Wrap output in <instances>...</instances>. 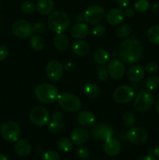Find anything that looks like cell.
<instances>
[{
	"mask_svg": "<svg viewBox=\"0 0 159 160\" xmlns=\"http://www.w3.org/2000/svg\"><path fill=\"white\" fill-rule=\"evenodd\" d=\"M127 76L132 82H138L141 81L144 77V69L142 66L136 64L129 69L127 72Z\"/></svg>",
	"mask_w": 159,
	"mask_h": 160,
	"instance_id": "d6986e66",
	"label": "cell"
},
{
	"mask_svg": "<svg viewBox=\"0 0 159 160\" xmlns=\"http://www.w3.org/2000/svg\"><path fill=\"white\" fill-rule=\"evenodd\" d=\"M77 121L84 127L91 126L95 122V116L93 112L88 110L81 111L77 116Z\"/></svg>",
	"mask_w": 159,
	"mask_h": 160,
	"instance_id": "44dd1931",
	"label": "cell"
},
{
	"mask_svg": "<svg viewBox=\"0 0 159 160\" xmlns=\"http://www.w3.org/2000/svg\"><path fill=\"white\" fill-rule=\"evenodd\" d=\"M34 95L41 102L49 104L56 101L59 96L58 89L54 85L48 83H43L34 89Z\"/></svg>",
	"mask_w": 159,
	"mask_h": 160,
	"instance_id": "3957f363",
	"label": "cell"
},
{
	"mask_svg": "<svg viewBox=\"0 0 159 160\" xmlns=\"http://www.w3.org/2000/svg\"><path fill=\"white\" fill-rule=\"evenodd\" d=\"M58 103L64 110L69 112H76L81 107V102L76 95L70 93H62L58 96Z\"/></svg>",
	"mask_w": 159,
	"mask_h": 160,
	"instance_id": "277c9868",
	"label": "cell"
},
{
	"mask_svg": "<svg viewBox=\"0 0 159 160\" xmlns=\"http://www.w3.org/2000/svg\"><path fill=\"white\" fill-rule=\"evenodd\" d=\"M9 56V50L5 45H0V61H3Z\"/></svg>",
	"mask_w": 159,
	"mask_h": 160,
	"instance_id": "b9f144b4",
	"label": "cell"
},
{
	"mask_svg": "<svg viewBox=\"0 0 159 160\" xmlns=\"http://www.w3.org/2000/svg\"><path fill=\"white\" fill-rule=\"evenodd\" d=\"M155 109H156V112H157V114H158V115H159V98H158V99H157V101L156 102Z\"/></svg>",
	"mask_w": 159,
	"mask_h": 160,
	"instance_id": "816d5d0a",
	"label": "cell"
},
{
	"mask_svg": "<svg viewBox=\"0 0 159 160\" xmlns=\"http://www.w3.org/2000/svg\"><path fill=\"white\" fill-rule=\"evenodd\" d=\"M70 19L68 14L62 10H57L51 12L48 19L49 29L55 34H62L69 28Z\"/></svg>",
	"mask_w": 159,
	"mask_h": 160,
	"instance_id": "7a4b0ae2",
	"label": "cell"
},
{
	"mask_svg": "<svg viewBox=\"0 0 159 160\" xmlns=\"http://www.w3.org/2000/svg\"><path fill=\"white\" fill-rule=\"evenodd\" d=\"M72 37L76 39L85 38L89 34V28L86 23H77L70 30Z\"/></svg>",
	"mask_w": 159,
	"mask_h": 160,
	"instance_id": "ac0fdd59",
	"label": "cell"
},
{
	"mask_svg": "<svg viewBox=\"0 0 159 160\" xmlns=\"http://www.w3.org/2000/svg\"><path fill=\"white\" fill-rule=\"evenodd\" d=\"M116 2L118 6H120L121 8H125L129 4L130 0H116Z\"/></svg>",
	"mask_w": 159,
	"mask_h": 160,
	"instance_id": "ee69618b",
	"label": "cell"
},
{
	"mask_svg": "<svg viewBox=\"0 0 159 160\" xmlns=\"http://www.w3.org/2000/svg\"><path fill=\"white\" fill-rule=\"evenodd\" d=\"M131 28L129 25L126 24H121L117 28L116 31H115V34H116L117 37L121 38H124L128 37L130 34Z\"/></svg>",
	"mask_w": 159,
	"mask_h": 160,
	"instance_id": "1f68e13d",
	"label": "cell"
},
{
	"mask_svg": "<svg viewBox=\"0 0 159 160\" xmlns=\"http://www.w3.org/2000/svg\"><path fill=\"white\" fill-rule=\"evenodd\" d=\"M92 137L98 141H105L114 135V131L112 127L106 123H95L90 129Z\"/></svg>",
	"mask_w": 159,
	"mask_h": 160,
	"instance_id": "52a82bcc",
	"label": "cell"
},
{
	"mask_svg": "<svg viewBox=\"0 0 159 160\" xmlns=\"http://www.w3.org/2000/svg\"><path fill=\"white\" fill-rule=\"evenodd\" d=\"M134 13H135V11L132 8H127L124 12V15H126L128 17H132L134 15Z\"/></svg>",
	"mask_w": 159,
	"mask_h": 160,
	"instance_id": "f6af8a7d",
	"label": "cell"
},
{
	"mask_svg": "<svg viewBox=\"0 0 159 160\" xmlns=\"http://www.w3.org/2000/svg\"><path fill=\"white\" fill-rule=\"evenodd\" d=\"M72 51L78 56H85L90 52V45L84 41H76L72 45Z\"/></svg>",
	"mask_w": 159,
	"mask_h": 160,
	"instance_id": "7402d4cb",
	"label": "cell"
},
{
	"mask_svg": "<svg viewBox=\"0 0 159 160\" xmlns=\"http://www.w3.org/2000/svg\"><path fill=\"white\" fill-rule=\"evenodd\" d=\"M107 70L111 78L118 80L124 76L126 68L123 61L115 59L108 62Z\"/></svg>",
	"mask_w": 159,
	"mask_h": 160,
	"instance_id": "5bb4252c",
	"label": "cell"
},
{
	"mask_svg": "<svg viewBox=\"0 0 159 160\" xmlns=\"http://www.w3.org/2000/svg\"><path fill=\"white\" fill-rule=\"evenodd\" d=\"M12 32L20 38H26L33 33V27L24 20H19L12 24Z\"/></svg>",
	"mask_w": 159,
	"mask_h": 160,
	"instance_id": "4fadbf2b",
	"label": "cell"
},
{
	"mask_svg": "<svg viewBox=\"0 0 159 160\" xmlns=\"http://www.w3.org/2000/svg\"><path fill=\"white\" fill-rule=\"evenodd\" d=\"M104 151L108 156H115L121 151V144L117 139L114 138H109L104 141Z\"/></svg>",
	"mask_w": 159,
	"mask_h": 160,
	"instance_id": "9a60e30c",
	"label": "cell"
},
{
	"mask_svg": "<svg viewBox=\"0 0 159 160\" xmlns=\"http://www.w3.org/2000/svg\"><path fill=\"white\" fill-rule=\"evenodd\" d=\"M154 103V97L148 91L142 90L138 92L134 100V108L139 112H146L151 109Z\"/></svg>",
	"mask_w": 159,
	"mask_h": 160,
	"instance_id": "8992f818",
	"label": "cell"
},
{
	"mask_svg": "<svg viewBox=\"0 0 159 160\" xmlns=\"http://www.w3.org/2000/svg\"><path fill=\"white\" fill-rule=\"evenodd\" d=\"M145 86L148 90H154L159 87V77L157 75H152L147 78Z\"/></svg>",
	"mask_w": 159,
	"mask_h": 160,
	"instance_id": "f546056e",
	"label": "cell"
},
{
	"mask_svg": "<svg viewBox=\"0 0 159 160\" xmlns=\"http://www.w3.org/2000/svg\"><path fill=\"white\" fill-rule=\"evenodd\" d=\"M53 44H54L55 48L59 51H65L68 48L70 42L69 39L65 34H58L53 40Z\"/></svg>",
	"mask_w": 159,
	"mask_h": 160,
	"instance_id": "cb8c5ba5",
	"label": "cell"
},
{
	"mask_svg": "<svg viewBox=\"0 0 159 160\" xmlns=\"http://www.w3.org/2000/svg\"><path fill=\"white\" fill-rule=\"evenodd\" d=\"M15 152L20 156H27L31 152V145L26 139H20L16 142Z\"/></svg>",
	"mask_w": 159,
	"mask_h": 160,
	"instance_id": "ffe728a7",
	"label": "cell"
},
{
	"mask_svg": "<svg viewBox=\"0 0 159 160\" xmlns=\"http://www.w3.org/2000/svg\"><path fill=\"white\" fill-rule=\"evenodd\" d=\"M30 44L31 48L35 51H41L45 47V41L41 36L35 34L31 36L30 38Z\"/></svg>",
	"mask_w": 159,
	"mask_h": 160,
	"instance_id": "4316f807",
	"label": "cell"
},
{
	"mask_svg": "<svg viewBox=\"0 0 159 160\" xmlns=\"http://www.w3.org/2000/svg\"><path fill=\"white\" fill-rule=\"evenodd\" d=\"M48 130L52 134H60L64 130V125L61 121L52 120L48 124Z\"/></svg>",
	"mask_w": 159,
	"mask_h": 160,
	"instance_id": "4dcf8cb0",
	"label": "cell"
},
{
	"mask_svg": "<svg viewBox=\"0 0 159 160\" xmlns=\"http://www.w3.org/2000/svg\"><path fill=\"white\" fill-rule=\"evenodd\" d=\"M54 5L53 0H38L36 5V9L39 13L42 15H48L53 10Z\"/></svg>",
	"mask_w": 159,
	"mask_h": 160,
	"instance_id": "603a6c76",
	"label": "cell"
},
{
	"mask_svg": "<svg viewBox=\"0 0 159 160\" xmlns=\"http://www.w3.org/2000/svg\"><path fill=\"white\" fill-rule=\"evenodd\" d=\"M30 120L36 126L42 127L49 122V113L48 110L41 106H36L31 110L29 114Z\"/></svg>",
	"mask_w": 159,
	"mask_h": 160,
	"instance_id": "ba28073f",
	"label": "cell"
},
{
	"mask_svg": "<svg viewBox=\"0 0 159 160\" xmlns=\"http://www.w3.org/2000/svg\"><path fill=\"white\" fill-rule=\"evenodd\" d=\"M42 160H60V156L55 151H48L43 155Z\"/></svg>",
	"mask_w": 159,
	"mask_h": 160,
	"instance_id": "74e56055",
	"label": "cell"
},
{
	"mask_svg": "<svg viewBox=\"0 0 159 160\" xmlns=\"http://www.w3.org/2000/svg\"><path fill=\"white\" fill-rule=\"evenodd\" d=\"M138 160H157V159L151 156H142V157L139 158Z\"/></svg>",
	"mask_w": 159,
	"mask_h": 160,
	"instance_id": "c3c4849f",
	"label": "cell"
},
{
	"mask_svg": "<svg viewBox=\"0 0 159 160\" xmlns=\"http://www.w3.org/2000/svg\"><path fill=\"white\" fill-rule=\"evenodd\" d=\"M88 131L84 128H76L73 131L71 134V140L74 145H84L88 140Z\"/></svg>",
	"mask_w": 159,
	"mask_h": 160,
	"instance_id": "2e32d148",
	"label": "cell"
},
{
	"mask_svg": "<svg viewBox=\"0 0 159 160\" xmlns=\"http://www.w3.org/2000/svg\"><path fill=\"white\" fill-rule=\"evenodd\" d=\"M104 17V9L98 5H94L86 9L84 14V19L87 23L97 24L102 20Z\"/></svg>",
	"mask_w": 159,
	"mask_h": 160,
	"instance_id": "9c48e42d",
	"label": "cell"
},
{
	"mask_svg": "<svg viewBox=\"0 0 159 160\" xmlns=\"http://www.w3.org/2000/svg\"><path fill=\"white\" fill-rule=\"evenodd\" d=\"M154 155L157 158V159H159V145H157V146L154 149Z\"/></svg>",
	"mask_w": 159,
	"mask_h": 160,
	"instance_id": "681fc988",
	"label": "cell"
},
{
	"mask_svg": "<svg viewBox=\"0 0 159 160\" xmlns=\"http://www.w3.org/2000/svg\"><path fill=\"white\" fill-rule=\"evenodd\" d=\"M105 33V27L102 24L97 23L93 28H92V34L95 37H101Z\"/></svg>",
	"mask_w": 159,
	"mask_h": 160,
	"instance_id": "d590c367",
	"label": "cell"
},
{
	"mask_svg": "<svg viewBox=\"0 0 159 160\" xmlns=\"http://www.w3.org/2000/svg\"><path fill=\"white\" fill-rule=\"evenodd\" d=\"M159 70V66L155 62H149L145 65L144 70L148 73H155Z\"/></svg>",
	"mask_w": 159,
	"mask_h": 160,
	"instance_id": "f35d334b",
	"label": "cell"
},
{
	"mask_svg": "<svg viewBox=\"0 0 159 160\" xmlns=\"http://www.w3.org/2000/svg\"><path fill=\"white\" fill-rule=\"evenodd\" d=\"M75 65L72 62H67V63L65 64V67H64V69H65L66 71H72V70H74Z\"/></svg>",
	"mask_w": 159,
	"mask_h": 160,
	"instance_id": "bcb514c9",
	"label": "cell"
},
{
	"mask_svg": "<svg viewBox=\"0 0 159 160\" xmlns=\"http://www.w3.org/2000/svg\"><path fill=\"white\" fill-rule=\"evenodd\" d=\"M148 40L152 43L159 45V26H152L147 33Z\"/></svg>",
	"mask_w": 159,
	"mask_h": 160,
	"instance_id": "83f0119b",
	"label": "cell"
},
{
	"mask_svg": "<svg viewBox=\"0 0 159 160\" xmlns=\"http://www.w3.org/2000/svg\"><path fill=\"white\" fill-rule=\"evenodd\" d=\"M134 95H135L134 90L128 85L119 86L114 91L113 93L115 101L120 104L129 102L134 98Z\"/></svg>",
	"mask_w": 159,
	"mask_h": 160,
	"instance_id": "30bf717a",
	"label": "cell"
},
{
	"mask_svg": "<svg viewBox=\"0 0 159 160\" xmlns=\"http://www.w3.org/2000/svg\"><path fill=\"white\" fill-rule=\"evenodd\" d=\"M46 30V25L41 22H38L36 23L33 26V32H34L37 34H43Z\"/></svg>",
	"mask_w": 159,
	"mask_h": 160,
	"instance_id": "ab89813d",
	"label": "cell"
},
{
	"mask_svg": "<svg viewBox=\"0 0 159 160\" xmlns=\"http://www.w3.org/2000/svg\"><path fill=\"white\" fill-rule=\"evenodd\" d=\"M151 9L155 13H159V3H154L151 7Z\"/></svg>",
	"mask_w": 159,
	"mask_h": 160,
	"instance_id": "7dc6e473",
	"label": "cell"
},
{
	"mask_svg": "<svg viewBox=\"0 0 159 160\" xmlns=\"http://www.w3.org/2000/svg\"><path fill=\"white\" fill-rule=\"evenodd\" d=\"M1 135L3 138L9 142H16L18 141L20 135V128L17 123L14 121H6L2 125Z\"/></svg>",
	"mask_w": 159,
	"mask_h": 160,
	"instance_id": "5b68a950",
	"label": "cell"
},
{
	"mask_svg": "<svg viewBox=\"0 0 159 160\" xmlns=\"http://www.w3.org/2000/svg\"><path fill=\"white\" fill-rule=\"evenodd\" d=\"M124 12L119 9H112L106 14V20L109 24L117 26L123 23L124 20Z\"/></svg>",
	"mask_w": 159,
	"mask_h": 160,
	"instance_id": "e0dca14e",
	"label": "cell"
},
{
	"mask_svg": "<svg viewBox=\"0 0 159 160\" xmlns=\"http://www.w3.org/2000/svg\"><path fill=\"white\" fill-rule=\"evenodd\" d=\"M64 67L57 60H51L46 66V73L48 79L53 82H57L62 78Z\"/></svg>",
	"mask_w": 159,
	"mask_h": 160,
	"instance_id": "8fae6325",
	"label": "cell"
},
{
	"mask_svg": "<svg viewBox=\"0 0 159 160\" xmlns=\"http://www.w3.org/2000/svg\"><path fill=\"white\" fill-rule=\"evenodd\" d=\"M57 146L59 150L65 152H68L71 151L73 148V142L68 138H62L59 139L57 142Z\"/></svg>",
	"mask_w": 159,
	"mask_h": 160,
	"instance_id": "f1b7e54d",
	"label": "cell"
},
{
	"mask_svg": "<svg viewBox=\"0 0 159 160\" xmlns=\"http://www.w3.org/2000/svg\"><path fill=\"white\" fill-rule=\"evenodd\" d=\"M94 59L99 65H104L109 62L110 54L107 50L98 48L94 53Z\"/></svg>",
	"mask_w": 159,
	"mask_h": 160,
	"instance_id": "d4e9b609",
	"label": "cell"
},
{
	"mask_svg": "<svg viewBox=\"0 0 159 160\" xmlns=\"http://www.w3.org/2000/svg\"><path fill=\"white\" fill-rule=\"evenodd\" d=\"M123 122L126 127H132L135 123V116L132 112L127 111L123 114Z\"/></svg>",
	"mask_w": 159,
	"mask_h": 160,
	"instance_id": "836d02e7",
	"label": "cell"
},
{
	"mask_svg": "<svg viewBox=\"0 0 159 160\" xmlns=\"http://www.w3.org/2000/svg\"><path fill=\"white\" fill-rule=\"evenodd\" d=\"M108 70L104 67H101L98 69V77L99 78L100 81H107L108 78Z\"/></svg>",
	"mask_w": 159,
	"mask_h": 160,
	"instance_id": "60d3db41",
	"label": "cell"
},
{
	"mask_svg": "<svg viewBox=\"0 0 159 160\" xmlns=\"http://www.w3.org/2000/svg\"><path fill=\"white\" fill-rule=\"evenodd\" d=\"M134 8L139 12H146L150 8V2L148 0H138L134 4Z\"/></svg>",
	"mask_w": 159,
	"mask_h": 160,
	"instance_id": "d6a6232c",
	"label": "cell"
},
{
	"mask_svg": "<svg viewBox=\"0 0 159 160\" xmlns=\"http://www.w3.org/2000/svg\"><path fill=\"white\" fill-rule=\"evenodd\" d=\"M63 112L62 111L59 110H56L53 112L52 114V120H56V121H61L62 118H63Z\"/></svg>",
	"mask_w": 159,
	"mask_h": 160,
	"instance_id": "7bdbcfd3",
	"label": "cell"
},
{
	"mask_svg": "<svg viewBox=\"0 0 159 160\" xmlns=\"http://www.w3.org/2000/svg\"><path fill=\"white\" fill-rule=\"evenodd\" d=\"M0 160H9L6 154H3V153H0Z\"/></svg>",
	"mask_w": 159,
	"mask_h": 160,
	"instance_id": "f907efd6",
	"label": "cell"
},
{
	"mask_svg": "<svg viewBox=\"0 0 159 160\" xmlns=\"http://www.w3.org/2000/svg\"><path fill=\"white\" fill-rule=\"evenodd\" d=\"M143 53V45L134 37L127 38L119 45L118 54L121 60L125 63H137L141 59Z\"/></svg>",
	"mask_w": 159,
	"mask_h": 160,
	"instance_id": "6da1fadb",
	"label": "cell"
},
{
	"mask_svg": "<svg viewBox=\"0 0 159 160\" xmlns=\"http://www.w3.org/2000/svg\"><path fill=\"white\" fill-rule=\"evenodd\" d=\"M35 4L32 2H30V1H26L24 2L23 3H22L21 5V10L23 11L24 13L26 14H29L31 13L34 11L35 9Z\"/></svg>",
	"mask_w": 159,
	"mask_h": 160,
	"instance_id": "e575fe53",
	"label": "cell"
},
{
	"mask_svg": "<svg viewBox=\"0 0 159 160\" xmlns=\"http://www.w3.org/2000/svg\"><path fill=\"white\" fill-rule=\"evenodd\" d=\"M128 141L134 145H143L147 141L148 134L143 128H133L126 132Z\"/></svg>",
	"mask_w": 159,
	"mask_h": 160,
	"instance_id": "7c38bea8",
	"label": "cell"
},
{
	"mask_svg": "<svg viewBox=\"0 0 159 160\" xmlns=\"http://www.w3.org/2000/svg\"><path fill=\"white\" fill-rule=\"evenodd\" d=\"M76 155L80 159H87L90 157V151L85 147H80L76 149Z\"/></svg>",
	"mask_w": 159,
	"mask_h": 160,
	"instance_id": "8d00e7d4",
	"label": "cell"
},
{
	"mask_svg": "<svg viewBox=\"0 0 159 160\" xmlns=\"http://www.w3.org/2000/svg\"><path fill=\"white\" fill-rule=\"evenodd\" d=\"M158 160H159V159H158Z\"/></svg>",
	"mask_w": 159,
	"mask_h": 160,
	"instance_id": "f5cc1de1",
	"label": "cell"
},
{
	"mask_svg": "<svg viewBox=\"0 0 159 160\" xmlns=\"http://www.w3.org/2000/svg\"><path fill=\"white\" fill-rule=\"evenodd\" d=\"M84 92L89 98H96L100 95V88L95 84L89 83L84 85Z\"/></svg>",
	"mask_w": 159,
	"mask_h": 160,
	"instance_id": "484cf974",
	"label": "cell"
}]
</instances>
